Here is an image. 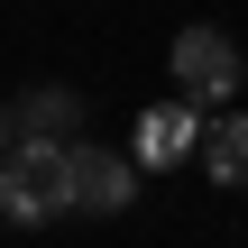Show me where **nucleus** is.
<instances>
[{
  "label": "nucleus",
  "mask_w": 248,
  "mask_h": 248,
  "mask_svg": "<svg viewBox=\"0 0 248 248\" xmlns=\"http://www.w3.org/2000/svg\"><path fill=\"white\" fill-rule=\"evenodd\" d=\"M74 138H83L74 92H18L9 101V147H74Z\"/></svg>",
  "instance_id": "obj_4"
},
{
  "label": "nucleus",
  "mask_w": 248,
  "mask_h": 248,
  "mask_svg": "<svg viewBox=\"0 0 248 248\" xmlns=\"http://www.w3.org/2000/svg\"><path fill=\"white\" fill-rule=\"evenodd\" d=\"M0 212H9L18 230L83 212V193H74V147H9V166H0Z\"/></svg>",
  "instance_id": "obj_1"
},
{
  "label": "nucleus",
  "mask_w": 248,
  "mask_h": 248,
  "mask_svg": "<svg viewBox=\"0 0 248 248\" xmlns=\"http://www.w3.org/2000/svg\"><path fill=\"white\" fill-rule=\"evenodd\" d=\"M166 74H175V92H184V101L230 110V92H239V46H230L221 28H184V37H175V55H166Z\"/></svg>",
  "instance_id": "obj_2"
},
{
  "label": "nucleus",
  "mask_w": 248,
  "mask_h": 248,
  "mask_svg": "<svg viewBox=\"0 0 248 248\" xmlns=\"http://www.w3.org/2000/svg\"><path fill=\"white\" fill-rule=\"evenodd\" d=\"M202 138H212L202 101H184V92H175V101H156V110L138 120V166H156V175H166V166H184Z\"/></svg>",
  "instance_id": "obj_3"
},
{
  "label": "nucleus",
  "mask_w": 248,
  "mask_h": 248,
  "mask_svg": "<svg viewBox=\"0 0 248 248\" xmlns=\"http://www.w3.org/2000/svg\"><path fill=\"white\" fill-rule=\"evenodd\" d=\"M202 175L230 184V193L248 184V110H221V120H212V138H202Z\"/></svg>",
  "instance_id": "obj_6"
},
{
  "label": "nucleus",
  "mask_w": 248,
  "mask_h": 248,
  "mask_svg": "<svg viewBox=\"0 0 248 248\" xmlns=\"http://www.w3.org/2000/svg\"><path fill=\"white\" fill-rule=\"evenodd\" d=\"M74 193H83V212H129V166L110 147H83L74 138Z\"/></svg>",
  "instance_id": "obj_5"
}]
</instances>
